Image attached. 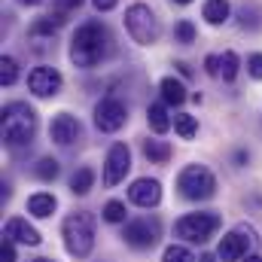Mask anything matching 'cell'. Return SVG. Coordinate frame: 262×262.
<instances>
[{
	"label": "cell",
	"instance_id": "obj_1",
	"mask_svg": "<svg viewBox=\"0 0 262 262\" xmlns=\"http://www.w3.org/2000/svg\"><path fill=\"white\" fill-rule=\"evenodd\" d=\"M107 31L101 21H85L76 28L73 40H70V61L76 67H95L104 55H107Z\"/></svg>",
	"mask_w": 262,
	"mask_h": 262
},
{
	"label": "cell",
	"instance_id": "obj_2",
	"mask_svg": "<svg viewBox=\"0 0 262 262\" xmlns=\"http://www.w3.org/2000/svg\"><path fill=\"white\" fill-rule=\"evenodd\" d=\"M37 131V113L21 104V101H12L3 107V143L6 146H25L31 143Z\"/></svg>",
	"mask_w": 262,
	"mask_h": 262
},
{
	"label": "cell",
	"instance_id": "obj_3",
	"mask_svg": "<svg viewBox=\"0 0 262 262\" xmlns=\"http://www.w3.org/2000/svg\"><path fill=\"white\" fill-rule=\"evenodd\" d=\"M61 238H64V247L70 256L76 259H85L95 247V226H92V216L89 213H70L61 226Z\"/></svg>",
	"mask_w": 262,
	"mask_h": 262
},
{
	"label": "cell",
	"instance_id": "obj_4",
	"mask_svg": "<svg viewBox=\"0 0 262 262\" xmlns=\"http://www.w3.org/2000/svg\"><path fill=\"white\" fill-rule=\"evenodd\" d=\"M125 31L137 46H152L162 37V25L146 3H131L125 9Z\"/></svg>",
	"mask_w": 262,
	"mask_h": 262
},
{
	"label": "cell",
	"instance_id": "obj_5",
	"mask_svg": "<svg viewBox=\"0 0 262 262\" xmlns=\"http://www.w3.org/2000/svg\"><path fill=\"white\" fill-rule=\"evenodd\" d=\"M177 189L189 201H204V198H210L216 192V177L204 165H186L177 177Z\"/></svg>",
	"mask_w": 262,
	"mask_h": 262
},
{
	"label": "cell",
	"instance_id": "obj_6",
	"mask_svg": "<svg viewBox=\"0 0 262 262\" xmlns=\"http://www.w3.org/2000/svg\"><path fill=\"white\" fill-rule=\"evenodd\" d=\"M220 226H223V220L216 213H186L183 220H177L174 235L183 241H192V244H207L220 232Z\"/></svg>",
	"mask_w": 262,
	"mask_h": 262
},
{
	"label": "cell",
	"instance_id": "obj_7",
	"mask_svg": "<svg viewBox=\"0 0 262 262\" xmlns=\"http://www.w3.org/2000/svg\"><path fill=\"white\" fill-rule=\"evenodd\" d=\"M256 244V235H253V229H247V226H238V229H232L229 235H223V241H220V259L223 262H241L250 256V247Z\"/></svg>",
	"mask_w": 262,
	"mask_h": 262
},
{
	"label": "cell",
	"instance_id": "obj_8",
	"mask_svg": "<svg viewBox=\"0 0 262 262\" xmlns=\"http://www.w3.org/2000/svg\"><path fill=\"white\" fill-rule=\"evenodd\" d=\"M128 122V107L119 101V98H104L98 107H95V128L104 131V134H113Z\"/></svg>",
	"mask_w": 262,
	"mask_h": 262
},
{
	"label": "cell",
	"instance_id": "obj_9",
	"mask_svg": "<svg viewBox=\"0 0 262 262\" xmlns=\"http://www.w3.org/2000/svg\"><path fill=\"white\" fill-rule=\"evenodd\" d=\"M122 241L134 247V250H149L156 241H159V220H149V216H140V220H131L122 229Z\"/></svg>",
	"mask_w": 262,
	"mask_h": 262
},
{
	"label": "cell",
	"instance_id": "obj_10",
	"mask_svg": "<svg viewBox=\"0 0 262 262\" xmlns=\"http://www.w3.org/2000/svg\"><path fill=\"white\" fill-rule=\"evenodd\" d=\"M128 168H131L128 143H113V146H110V152H107V159H104V183H107V186L122 183V180H125V174H128Z\"/></svg>",
	"mask_w": 262,
	"mask_h": 262
},
{
	"label": "cell",
	"instance_id": "obj_11",
	"mask_svg": "<svg viewBox=\"0 0 262 262\" xmlns=\"http://www.w3.org/2000/svg\"><path fill=\"white\" fill-rule=\"evenodd\" d=\"M28 89L37 95V98H55L58 92H61V73L55 70V67H34L31 73H28Z\"/></svg>",
	"mask_w": 262,
	"mask_h": 262
},
{
	"label": "cell",
	"instance_id": "obj_12",
	"mask_svg": "<svg viewBox=\"0 0 262 262\" xmlns=\"http://www.w3.org/2000/svg\"><path fill=\"white\" fill-rule=\"evenodd\" d=\"M128 198L137 207H156L162 201V183L152 180V177H140L128 186Z\"/></svg>",
	"mask_w": 262,
	"mask_h": 262
},
{
	"label": "cell",
	"instance_id": "obj_13",
	"mask_svg": "<svg viewBox=\"0 0 262 262\" xmlns=\"http://www.w3.org/2000/svg\"><path fill=\"white\" fill-rule=\"evenodd\" d=\"M3 238H9V241H15V244H28V247H37V244L43 241L40 232H37L28 220H21V216L6 220V226H3Z\"/></svg>",
	"mask_w": 262,
	"mask_h": 262
},
{
	"label": "cell",
	"instance_id": "obj_14",
	"mask_svg": "<svg viewBox=\"0 0 262 262\" xmlns=\"http://www.w3.org/2000/svg\"><path fill=\"white\" fill-rule=\"evenodd\" d=\"M79 122H76V116H70V113H58L55 119H52V125H49V137L58 143V146H70L73 140H79Z\"/></svg>",
	"mask_w": 262,
	"mask_h": 262
},
{
	"label": "cell",
	"instance_id": "obj_15",
	"mask_svg": "<svg viewBox=\"0 0 262 262\" xmlns=\"http://www.w3.org/2000/svg\"><path fill=\"white\" fill-rule=\"evenodd\" d=\"M159 92H162V101L165 104H174V107H180L189 95H186V85L177 79V76H165L162 82H159Z\"/></svg>",
	"mask_w": 262,
	"mask_h": 262
},
{
	"label": "cell",
	"instance_id": "obj_16",
	"mask_svg": "<svg viewBox=\"0 0 262 262\" xmlns=\"http://www.w3.org/2000/svg\"><path fill=\"white\" fill-rule=\"evenodd\" d=\"M55 207H58V201H55L52 192H34V195L28 198V210H31L34 216H40V220L52 216V213H55Z\"/></svg>",
	"mask_w": 262,
	"mask_h": 262
},
{
	"label": "cell",
	"instance_id": "obj_17",
	"mask_svg": "<svg viewBox=\"0 0 262 262\" xmlns=\"http://www.w3.org/2000/svg\"><path fill=\"white\" fill-rule=\"evenodd\" d=\"M146 122H149V128L156 131V134H165V131L174 125V119L168 116V107L165 104H149L146 107Z\"/></svg>",
	"mask_w": 262,
	"mask_h": 262
},
{
	"label": "cell",
	"instance_id": "obj_18",
	"mask_svg": "<svg viewBox=\"0 0 262 262\" xmlns=\"http://www.w3.org/2000/svg\"><path fill=\"white\" fill-rule=\"evenodd\" d=\"M229 12H232L229 0H207L204 9H201V15H204L207 25H223V21L229 18Z\"/></svg>",
	"mask_w": 262,
	"mask_h": 262
},
{
	"label": "cell",
	"instance_id": "obj_19",
	"mask_svg": "<svg viewBox=\"0 0 262 262\" xmlns=\"http://www.w3.org/2000/svg\"><path fill=\"white\" fill-rule=\"evenodd\" d=\"M143 156H146L149 162H156V165H165V162L174 156V149H171V143H165V140H143Z\"/></svg>",
	"mask_w": 262,
	"mask_h": 262
},
{
	"label": "cell",
	"instance_id": "obj_20",
	"mask_svg": "<svg viewBox=\"0 0 262 262\" xmlns=\"http://www.w3.org/2000/svg\"><path fill=\"white\" fill-rule=\"evenodd\" d=\"M92 186H95V171L92 168H79L70 177V192L73 195H85V192H92Z\"/></svg>",
	"mask_w": 262,
	"mask_h": 262
},
{
	"label": "cell",
	"instance_id": "obj_21",
	"mask_svg": "<svg viewBox=\"0 0 262 262\" xmlns=\"http://www.w3.org/2000/svg\"><path fill=\"white\" fill-rule=\"evenodd\" d=\"M174 131H177L183 140H192L198 134V119L189 116V113H180V116H174Z\"/></svg>",
	"mask_w": 262,
	"mask_h": 262
},
{
	"label": "cell",
	"instance_id": "obj_22",
	"mask_svg": "<svg viewBox=\"0 0 262 262\" xmlns=\"http://www.w3.org/2000/svg\"><path fill=\"white\" fill-rule=\"evenodd\" d=\"M61 21H64L61 15H40V18L31 25V34H34V37H43V34H55Z\"/></svg>",
	"mask_w": 262,
	"mask_h": 262
},
{
	"label": "cell",
	"instance_id": "obj_23",
	"mask_svg": "<svg viewBox=\"0 0 262 262\" xmlns=\"http://www.w3.org/2000/svg\"><path fill=\"white\" fill-rule=\"evenodd\" d=\"M238 67H241V61H238V55H235L232 49L220 55V76H223L226 82H232V79L238 76Z\"/></svg>",
	"mask_w": 262,
	"mask_h": 262
},
{
	"label": "cell",
	"instance_id": "obj_24",
	"mask_svg": "<svg viewBox=\"0 0 262 262\" xmlns=\"http://www.w3.org/2000/svg\"><path fill=\"white\" fill-rule=\"evenodd\" d=\"M162 262H198V259H195V253H192L189 247H183V244H171V247H165Z\"/></svg>",
	"mask_w": 262,
	"mask_h": 262
},
{
	"label": "cell",
	"instance_id": "obj_25",
	"mask_svg": "<svg viewBox=\"0 0 262 262\" xmlns=\"http://www.w3.org/2000/svg\"><path fill=\"white\" fill-rule=\"evenodd\" d=\"M174 40H177L180 46H189V43H195V25H192L189 18L177 21V25H174Z\"/></svg>",
	"mask_w": 262,
	"mask_h": 262
},
{
	"label": "cell",
	"instance_id": "obj_26",
	"mask_svg": "<svg viewBox=\"0 0 262 262\" xmlns=\"http://www.w3.org/2000/svg\"><path fill=\"white\" fill-rule=\"evenodd\" d=\"M58 171H61V168H58V162H55V159H40V162L34 165V174H37L40 180H46V183H49V180H55V177H58Z\"/></svg>",
	"mask_w": 262,
	"mask_h": 262
},
{
	"label": "cell",
	"instance_id": "obj_27",
	"mask_svg": "<svg viewBox=\"0 0 262 262\" xmlns=\"http://www.w3.org/2000/svg\"><path fill=\"white\" fill-rule=\"evenodd\" d=\"M125 213H128V210H125V201H116V198H113V201L104 204V220L113 223V226H116V223H125Z\"/></svg>",
	"mask_w": 262,
	"mask_h": 262
},
{
	"label": "cell",
	"instance_id": "obj_28",
	"mask_svg": "<svg viewBox=\"0 0 262 262\" xmlns=\"http://www.w3.org/2000/svg\"><path fill=\"white\" fill-rule=\"evenodd\" d=\"M18 79V64H15V58H0V82L3 85H12Z\"/></svg>",
	"mask_w": 262,
	"mask_h": 262
},
{
	"label": "cell",
	"instance_id": "obj_29",
	"mask_svg": "<svg viewBox=\"0 0 262 262\" xmlns=\"http://www.w3.org/2000/svg\"><path fill=\"white\" fill-rule=\"evenodd\" d=\"M247 73H250L253 79H262V52L247 55Z\"/></svg>",
	"mask_w": 262,
	"mask_h": 262
},
{
	"label": "cell",
	"instance_id": "obj_30",
	"mask_svg": "<svg viewBox=\"0 0 262 262\" xmlns=\"http://www.w3.org/2000/svg\"><path fill=\"white\" fill-rule=\"evenodd\" d=\"M0 262H15V241L9 238L0 241Z\"/></svg>",
	"mask_w": 262,
	"mask_h": 262
},
{
	"label": "cell",
	"instance_id": "obj_31",
	"mask_svg": "<svg viewBox=\"0 0 262 262\" xmlns=\"http://www.w3.org/2000/svg\"><path fill=\"white\" fill-rule=\"evenodd\" d=\"M204 67H207L210 76H220V55H207L204 58Z\"/></svg>",
	"mask_w": 262,
	"mask_h": 262
},
{
	"label": "cell",
	"instance_id": "obj_32",
	"mask_svg": "<svg viewBox=\"0 0 262 262\" xmlns=\"http://www.w3.org/2000/svg\"><path fill=\"white\" fill-rule=\"evenodd\" d=\"M92 3H95V9H98V12H110V9H116V3H119V0H92Z\"/></svg>",
	"mask_w": 262,
	"mask_h": 262
},
{
	"label": "cell",
	"instance_id": "obj_33",
	"mask_svg": "<svg viewBox=\"0 0 262 262\" xmlns=\"http://www.w3.org/2000/svg\"><path fill=\"white\" fill-rule=\"evenodd\" d=\"M79 3H82V0H58V6H61V9H76Z\"/></svg>",
	"mask_w": 262,
	"mask_h": 262
},
{
	"label": "cell",
	"instance_id": "obj_34",
	"mask_svg": "<svg viewBox=\"0 0 262 262\" xmlns=\"http://www.w3.org/2000/svg\"><path fill=\"white\" fill-rule=\"evenodd\" d=\"M18 3H25V6H40L43 0H18Z\"/></svg>",
	"mask_w": 262,
	"mask_h": 262
},
{
	"label": "cell",
	"instance_id": "obj_35",
	"mask_svg": "<svg viewBox=\"0 0 262 262\" xmlns=\"http://www.w3.org/2000/svg\"><path fill=\"white\" fill-rule=\"evenodd\" d=\"M244 262H262V256H256V253H253V256H247Z\"/></svg>",
	"mask_w": 262,
	"mask_h": 262
},
{
	"label": "cell",
	"instance_id": "obj_36",
	"mask_svg": "<svg viewBox=\"0 0 262 262\" xmlns=\"http://www.w3.org/2000/svg\"><path fill=\"white\" fill-rule=\"evenodd\" d=\"M201 262H213V256H210V253H204V256H201Z\"/></svg>",
	"mask_w": 262,
	"mask_h": 262
},
{
	"label": "cell",
	"instance_id": "obj_37",
	"mask_svg": "<svg viewBox=\"0 0 262 262\" xmlns=\"http://www.w3.org/2000/svg\"><path fill=\"white\" fill-rule=\"evenodd\" d=\"M174 3H192V0H174Z\"/></svg>",
	"mask_w": 262,
	"mask_h": 262
},
{
	"label": "cell",
	"instance_id": "obj_38",
	"mask_svg": "<svg viewBox=\"0 0 262 262\" xmlns=\"http://www.w3.org/2000/svg\"><path fill=\"white\" fill-rule=\"evenodd\" d=\"M37 262H49V259H37Z\"/></svg>",
	"mask_w": 262,
	"mask_h": 262
}]
</instances>
